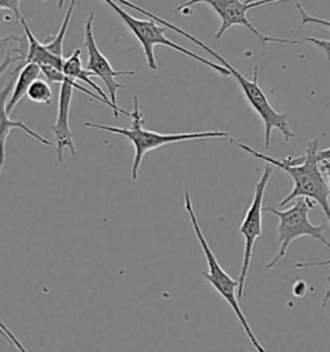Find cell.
<instances>
[{
    "mask_svg": "<svg viewBox=\"0 0 330 352\" xmlns=\"http://www.w3.org/2000/svg\"><path fill=\"white\" fill-rule=\"evenodd\" d=\"M74 89H78L82 94L89 96L94 101H100L101 104L107 106V102L100 94H94L92 91L84 88L80 84L76 83V80L66 76V79L62 82L61 88H60L58 110H57L56 123L50 126L56 137V155H57L60 163H63V151L66 148H69L72 151V155H76V147H75L74 140H72L74 135L70 129V107H72Z\"/></svg>",
    "mask_w": 330,
    "mask_h": 352,
    "instance_id": "obj_9",
    "label": "cell"
},
{
    "mask_svg": "<svg viewBox=\"0 0 330 352\" xmlns=\"http://www.w3.org/2000/svg\"><path fill=\"white\" fill-rule=\"evenodd\" d=\"M330 300V284H329V288H328V290H327V293H325V296H324V300H322V303H321V306L322 307H325L327 305H328V302H329Z\"/></svg>",
    "mask_w": 330,
    "mask_h": 352,
    "instance_id": "obj_21",
    "label": "cell"
},
{
    "mask_svg": "<svg viewBox=\"0 0 330 352\" xmlns=\"http://www.w3.org/2000/svg\"><path fill=\"white\" fill-rule=\"evenodd\" d=\"M247 3H252V1H256V0H245Z\"/></svg>",
    "mask_w": 330,
    "mask_h": 352,
    "instance_id": "obj_23",
    "label": "cell"
},
{
    "mask_svg": "<svg viewBox=\"0 0 330 352\" xmlns=\"http://www.w3.org/2000/svg\"><path fill=\"white\" fill-rule=\"evenodd\" d=\"M93 21H94V13H91L88 20L85 22V32H84V44L88 51V63H87V70L92 73L93 76H98L103 83L106 84V88L109 91V97L116 107L118 104V91L123 89L124 87L120 83L116 82L118 76H133L135 72H116L113 70L110 61L106 58L100 48L97 47V43L94 39L93 34Z\"/></svg>",
    "mask_w": 330,
    "mask_h": 352,
    "instance_id": "obj_10",
    "label": "cell"
},
{
    "mask_svg": "<svg viewBox=\"0 0 330 352\" xmlns=\"http://www.w3.org/2000/svg\"><path fill=\"white\" fill-rule=\"evenodd\" d=\"M306 292H307V284L305 283V281H302V280H298L294 285H293V294L296 296V297H303L305 294H306Z\"/></svg>",
    "mask_w": 330,
    "mask_h": 352,
    "instance_id": "obj_19",
    "label": "cell"
},
{
    "mask_svg": "<svg viewBox=\"0 0 330 352\" xmlns=\"http://www.w3.org/2000/svg\"><path fill=\"white\" fill-rule=\"evenodd\" d=\"M63 3H65V0H58V8L62 10V7H63Z\"/></svg>",
    "mask_w": 330,
    "mask_h": 352,
    "instance_id": "obj_22",
    "label": "cell"
},
{
    "mask_svg": "<svg viewBox=\"0 0 330 352\" xmlns=\"http://www.w3.org/2000/svg\"><path fill=\"white\" fill-rule=\"evenodd\" d=\"M297 10H298L299 13H300V17H302L299 29H302L303 26H306V25H309V23L319 25V26H324V28L330 29V21H328V20H322V19H318V17L311 16L309 13L305 11V8H303L300 4H297ZM306 42L312 44V45H315V47L321 48V50L325 52V54H327L328 61L330 63V41H322V39H315V38L307 36V38H306Z\"/></svg>",
    "mask_w": 330,
    "mask_h": 352,
    "instance_id": "obj_15",
    "label": "cell"
},
{
    "mask_svg": "<svg viewBox=\"0 0 330 352\" xmlns=\"http://www.w3.org/2000/svg\"><path fill=\"white\" fill-rule=\"evenodd\" d=\"M45 1V0H43ZM21 0H0V8L4 11V10H8L12 12L14 16H16V20L21 22L22 20V16H21L20 11Z\"/></svg>",
    "mask_w": 330,
    "mask_h": 352,
    "instance_id": "obj_18",
    "label": "cell"
},
{
    "mask_svg": "<svg viewBox=\"0 0 330 352\" xmlns=\"http://www.w3.org/2000/svg\"><path fill=\"white\" fill-rule=\"evenodd\" d=\"M133 111L131 115L132 125L131 128H120L113 125H102L85 122V128H92L98 131H104L113 135L126 137L134 147V159L132 164V179L137 181L140 175L141 163L144 155L150 151L157 150L160 147L172 144H179L186 141H195V140H208V138H227L228 133L225 131H206V132H192V133H157L154 131H148L144 128V115L140 109V101L133 96Z\"/></svg>",
    "mask_w": 330,
    "mask_h": 352,
    "instance_id": "obj_3",
    "label": "cell"
},
{
    "mask_svg": "<svg viewBox=\"0 0 330 352\" xmlns=\"http://www.w3.org/2000/svg\"><path fill=\"white\" fill-rule=\"evenodd\" d=\"M13 129H21L23 131L26 135L34 137L36 141H39L41 145H45L47 147H52L51 141H48L47 138L38 135L36 132H34L31 128L25 124L23 122L20 120H12L10 115L7 114L4 110H1V146H3V162H1V169L4 168L6 164V144H7V138L10 135V132Z\"/></svg>",
    "mask_w": 330,
    "mask_h": 352,
    "instance_id": "obj_14",
    "label": "cell"
},
{
    "mask_svg": "<svg viewBox=\"0 0 330 352\" xmlns=\"http://www.w3.org/2000/svg\"><path fill=\"white\" fill-rule=\"evenodd\" d=\"M185 209L188 217L191 219L196 238L200 243V247H201V250L206 256V263H208V272H203V276L219 293V296L226 300L227 303L230 305V307L235 312L237 320L240 321L243 329L247 333L248 338H249V341L252 342L254 349L259 352H266L265 351V347L259 343L257 337L254 336L244 312L240 307V303H239L240 300H239L236 294L237 288H239V280H234L230 275H227V272H225V270L222 269V266L219 265L218 259L216 258L214 253L212 252V249L209 247V243H208V240H206L203 231H201L200 223H199L197 217H196L195 209L192 206V200H191V197L187 191L185 192Z\"/></svg>",
    "mask_w": 330,
    "mask_h": 352,
    "instance_id": "obj_5",
    "label": "cell"
},
{
    "mask_svg": "<svg viewBox=\"0 0 330 352\" xmlns=\"http://www.w3.org/2000/svg\"><path fill=\"white\" fill-rule=\"evenodd\" d=\"M103 3H106L122 19V21L126 25V28L133 32L134 36L138 39V42L141 43V45L144 48L147 66H148L150 70H153V72L157 70V63H156V58H155V45H165V47H169V48L175 50L177 52L184 53V54L188 56L190 58L195 60L197 63L206 65L208 67H210L216 73L221 74L223 76H231V73L227 70L223 65L212 63L204 57L191 52L190 50H187L185 47H182L179 44H175L170 39H168L166 35H165L166 28L159 26L157 22L154 21L153 19H150V17H148L150 20L135 19L133 16H131L128 12L124 11L123 8L118 3H115L113 0H103Z\"/></svg>",
    "mask_w": 330,
    "mask_h": 352,
    "instance_id": "obj_6",
    "label": "cell"
},
{
    "mask_svg": "<svg viewBox=\"0 0 330 352\" xmlns=\"http://www.w3.org/2000/svg\"><path fill=\"white\" fill-rule=\"evenodd\" d=\"M322 169L327 172L328 179H329L330 186V160H324L321 162ZM322 266H330V259L328 261H321V262H298L294 263L292 267L294 270L311 269V267H322Z\"/></svg>",
    "mask_w": 330,
    "mask_h": 352,
    "instance_id": "obj_17",
    "label": "cell"
},
{
    "mask_svg": "<svg viewBox=\"0 0 330 352\" xmlns=\"http://www.w3.org/2000/svg\"><path fill=\"white\" fill-rule=\"evenodd\" d=\"M316 204L318 203L311 197H298L294 200L292 207L284 210L276 208L263 207V212L272 213L278 218V254L268 262L266 269L272 270L278 266V262L285 257L290 244L302 236L319 240L320 243L330 249V241L324 236V231L327 228L325 222H322L319 226H315L309 222V210H312Z\"/></svg>",
    "mask_w": 330,
    "mask_h": 352,
    "instance_id": "obj_4",
    "label": "cell"
},
{
    "mask_svg": "<svg viewBox=\"0 0 330 352\" xmlns=\"http://www.w3.org/2000/svg\"><path fill=\"white\" fill-rule=\"evenodd\" d=\"M239 147L248 154L268 163L274 168L284 170L293 179V190L288 197L281 200L280 207H287L289 203L298 197H311L322 209L330 226V186L321 172L319 157V140L307 142L306 153L300 156H288L285 159H275L272 156L258 153L245 144H239Z\"/></svg>",
    "mask_w": 330,
    "mask_h": 352,
    "instance_id": "obj_1",
    "label": "cell"
},
{
    "mask_svg": "<svg viewBox=\"0 0 330 352\" xmlns=\"http://www.w3.org/2000/svg\"><path fill=\"white\" fill-rule=\"evenodd\" d=\"M123 6H126L129 8H132L134 11L140 12V13H144L147 17L153 19L154 21L157 23H163V26L169 29V30H173L175 34H179L181 36H184L186 39H188L190 42L195 43L196 45H199L201 50H204L206 53L212 54L214 58H216L218 63L221 65H223L226 67L227 70L231 73V76L235 78L244 97L247 100L248 104H250V107L257 113L258 116L261 118L263 126H265V146L266 148H270L271 145V135H272V131L274 129H278L281 132V135H284V140L285 142H289L290 140L296 138V133L289 128L288 124V114H283V113H278L272 104L270 102L267 96L263 92V89L259 87L258 84V75H259V67L256 66L254 67V74H253V79L249 80L247 79L243 74L240 73L239 70H236L231 63L227 61L226 58H223L219 53H217L216 51H213L210 47H208L206 43L199 41L195 36H192L191 34L186 32L185 30H182L181 28L175 26L170 22L165 21L163 19H160L159 16H155L154 13H151L147 10H144L140 6H135L133 3H131L129 0H119Z\"/></svg>",
    "mask_w": 330,
    "mask_h": 352,
    "instance_id": "obj_2",
    "label": "cell"
},
{
    "mask_svg": "<svg viewBox=\"0 0 330 352\" xmlns=\"http://www.w3.org/2000/svg\"><path fill=\"white\" fill-rule=\"evenodd\" d=\"M274 166L266 163V166L263 169V173L256 184V190L253 200L250 206L245 212L244 219L241 222V226L239 228L240 234L244 236L245 245H244V254H243V265H241V271L239 276V288H237V297L239 300L243 298L244 289H245V283H247L248 271L250 267V262L253 257V249L257 239L262 235V213H263V197L267 188L270 178L272 175Z\"/></svg>",
    "mask_w": 330,
    "mask_h": 352,
    "instance_id": "obj_8",
    "label": "cell"
},
{
    "mask_svg": "<svg viewBox=\"0 0 330 352\" xmlns=\"http://www.w3.org/2000/svg\"><path fill=\"white\" fill-rule=\"evenodd\" d=\"M21 23H22L26 39L29 43V51H28L25 63H38L41 66V70L47 69V67H53V69H58L63 72V65H65L66 58L63 56H58V54L52 52L51 50H48V47L45 45V43L39 42L31 32L30 28L23 17L21 20Z\"/></svg>",
    "mask_w": 330,
    "mask_h": 352,
    "instance_id": "obj_13",
    "label": "cell"
},
{
    "mask_svg": "<svg viewBox=\"0 0 330 352\" xmlns=\"http://www.w3.org/2000/svg\"><path fill=\"white\" fill-rule=\"evenodd\" d=\"M281 0H256L252 3H247V1H241V0H188L184 4H181L179 7H177L175 10L172 11V13L175 12H184V14H190V8L195 4L199 3H204L210 6L218 16L221 17L222 23L219 30L214 35V39L219 41L222 39V36L225 35V32L231 29L235 25H240L247 28L249 32L254 34V36L258 38V41L262 44V54L265 56L267 52L268 43H278V44H294V45H299L300 42L298 41H292V39H284V38H272L265 35L262 32L257 30L253 23L248 20V12L254 10V8H259L267 4H272V3H278Z\"/></svg>",
    "mask_w": 330,
    "mask_h": 352,
    "instance_id": "obj_7",
    "label": "cell"
},
{
    "mask_svg": "<svg viewBox=\"0 0 330 352\" xmlns=\"http://www.w3.org/2000/svg\"><path fill=\"white\" fill-rule=\"evenodd\" d=\"M63 73H65L66 76L72 78L74 80H76V82L80 80L82 83L88 84L91 88H93V91H94L96 94H100L103 100L107 102V106L113 110L115 118H119V114H124L125 116L131 118L132 113L125 111L122 107H116V106L111 102L110 97H107L106 94L101 89V87L97 85V84L94 83L92 79H91L93 76L92 73L82 67V51H80V50H75V51L65 60Z\"/></svg>",
    "mask_w": 330,
    "mask_h": 352,
    "instance_id": "obj_12",
    "label": "cell"
},
{
    "mask_svg": "<svg viewBox=\"0 0 330 352\" xmlns=\"http://www.w3.org/2000/svg\"><path fill=\"white\" fill-rule=\"evenodd\" d=\"M50 82L48 80H43V79H36L34 83L31 84L30 89L28 92V97L29 100L35 102V104H52V94L51 87H50Z\"/></svg>",
    "mask_w": 330,
    "mask_h": 352,
    "instance_id": "obj_16",
    "label": "cell"
},
{
    "mask_svg": "<svg viewBox=\"0 0 330 352\" xmlns=\"http://www.w3.org/2000/svg\"><path fill=\"white\" fill-rule=\"evenodd\" d=\"M320 162H324V160H330V147L329 148H325V150H321L319 151Z\"/></svg>",
    "mask_w": 330,
    "mask_h": 352,
    "instance_id": "obj_20",
    "label": "cell"
},
{
    "mask_svg": "<svg viewBox=\"0 0 330 352\" xmlns=\"http://www.w3.org/2000/svg\"><path fill=\"white\" fill-rule=\"evenodd\" d=\"M41 73V66L38 63H25L23 67L21 69L20 73L17 75V79H16V83H14V87H13V91H12V94H10V100H8V92H10V87L7 85L1 91V94H3V110L7 114H12L14 107L20 104L25 96H28L31 84L34 83L39 78Z\"/></svg>",
    "mask_w": 330,
    "mask_h": 352,
    "instance_id": "obj_11",
    "label": "cell"
}]
</instances>
